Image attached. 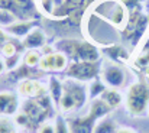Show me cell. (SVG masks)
<instances>
[{"instance_id":"obj_1","label":"cell","mask_w":149,"mask_h":133,"mask_svg":"<svg viewBox=\"0 0 149 133\" xmlns=\"http://www.w3.org/2000/svg\"><path fill=\"white\" fill-rule=\"evenodd\" d=\"M62 87H64V93H62L61 100L58 103V109L62 113L78 111L90 100L88 98V88L84 83H80V81H75V80L67 77L62 81Z\"/></svg>"},{"instance_id":"obj_2","label":"cell","mask_w":149,"mask_h":133,"mask_svg":"<svg viewBox=\"0 0 149 133\" xmlns=\"http://www.w3.org/2000/svg\"><path fill=\"white\" fill-rule=\"evenodd\" d=\"M91 13L114 26L117 31L125 29L129 22V12L120 0H99L93 6Z\"/></svg>"},{"instance_id":"obj_3","label":"cell","mask_w":149,"mask_h":133,"mask_svg":"<svg viewBox=\"0 0 149 133\" xmlns=\"http://www.w3.org/2000/svg\"><path fill=\"white\" fill-rule=\"evenodd\" d=\"M58 48L64 51L72 62L77 61H87V62H99L101 52L100 49L88 41H75V39H65L58 44Z\"/></svg>"},{"instance_id":"obj_4","label":"cell","mask_w":149,"mask_h":133,"mask_svg":"<svg viewBox=\"0 0 149 133\" xmlns=\"http://www.w3.org/2000/svg\"><path fill=\"white\" fill-rule=\"evenodd\" d=\"M125 106L129 114L143 116L149 110V86L143 81L130 84L125 94Z\"/></svg>"},{"instance_id":"obj_5","label":"cell","mask_w":149,"mask_h":133,"mask_svg":"<svg viewBox=\"0 0 149 133\" xmlns=\"http://www.w3.org/2000/svg\"><path fill=\"white\" fill-rule=\"evenodd\" d=\"M67 77L72 78L80 83H90L96 80L101 72V67L99 62H87V61H77L68 65Z\"/></svg>"},{"instance_id":"obj_6","label":"cell","mask_w":149,"mask_h":133,"mask_svg":"<svg viewBox=\"0 0 149 133\" xmlns=\"http://www.w3.org/2000/svg\"><path fill=\"white\" fill-rule=\"evenodd\" d=\"M101 81L107 86V88H122L125 87L126 84V71L120 67V65H116L113 62L110 64H106L103 68H101Z\"/></svg>"},{"instance_id":"obj_7","label":"cell","mask_w":149,"mask_h":133,"mask_svg":"<svg viewBox=\"0 0 149 133\" xmlns=\"http://www.w3.org/2000/svg\"><path fill=\"white\" fill-rule=\"evenodd\" d=\"M19 98L12 91H0V116L12 117L19 110Z\"/></svg>"},{"instance_id":"obj_8","label":"cell","mask_w":149,"mask_h":133,"mask_svg":"<svg viewBox=\"0 0 149 133\" xmlns=\"http://www.w3.org/2000/svg\"><path fill=\"white\" fill-rule=\"evenodd\" d=\"M17 93L20 97H25V98H35V97H39V95H44L48 93V88H45V86H42L39 81L36 80H31V78H26L23 81L19 83V87H17Z\"/></svg>"},{"instance_id":"obj_9","label":"cell","mask_w":149,"mask_h":133,"mask_svg":"<svg viewBox=\"0 0 149 133\" xmlns=\"http://www.w3.org/2000/svg\"><path fill=\"white\" fill-rule=\"evenodd\" d=\"M22 111L26 113L32 122H36V123H41V125L49 113L39 104V101L36 98H26L22 104Z\"/></svg>"},{"instance_id":"obj_10","label":"cell","mask_w":149,"mask_h":133,"mask_svg":"<svg viewBox=\"0 0 149 133\" xmlns=\"http://www.w3.org/2000/svg\"><path fill=\"white\" fill-rule=\"evenodd\" d=\"M97 120H94L88 113L80 117H74L68 122L71 133H93Z\"/></svg>"},{"instance_id":"obj_11","label":"cell","mask_w":149,"mask_h":133,"mask_svg":"<svg viewBox=\"0 0 149 133\" xmlns=\"http://www.w3.org/2000/svg\"><path fill=\"white\" fill-rule=\"evenodd\" d=\"M47 45V36L44 33V31L41 28H35L32 29L25 38H23V42L22 46L26 48L28 51L32 49V51H36V49H42L44 46Z\"/></svg>"},{"instance_id":"obj_12","label":"cell","mask_w":149,"mask_h":133,"mask_svg":"<svg viewBox=\"0 0 149 133\" xmlns=\"http://www.w3.org/2000/svg\"><path fill=\"white\" fill-rule=\"evenodd\" d=\"M35 26V22L33 20H22V22H16L13 25H10L9 28H6V32L15 38H25Z\"/></svg>"},{"instance_id":"obj_13","label":"cell","mask_w":149,"mask_h":133,"mask_svg":"<svg viewBox=\"0 0 149 133\" xmlns=\"http://www.w3.org/2000/svg\"><path fill=\"white\" fill-rule=\"evenodd\" d=\"M111 111V109L101 100V98H96V100H91L90 106H88V114L94 119V120H101L104 117L109 116V113Z\"/></svg>"},{"instance_id":"obj_14","label":"cell","mask_w":149,"mask_h":133,"mask_svg":"<svg viewBox=\"0 0 149 133\" xmlns=\"http://www.w3.org/2000/svg\"><path fill=\"white\" fill-rule=\"evenodd\" d=\"M106 55L113 61V62H117V64H125L129 61V52L126 51V48L120 46V45H110L104 49Z\"/></svg>"},{"instance_id":"obj_15","label":"cell","mask_w":149,"mask_h":133,"mask_svg":"<svg viewBox=\"0 0 149 133\" xmlns=\"http://www.w3.org/2000/svg\"><path fill=\"white\" fill-rule=\"evenodd\" d=\"M100 98H101L111 110H113V109H117V107L125 101V97L122 95V93L117 88H107L103 93V95H101Z\"/></svg>"},{"instance_id":"obj_16","label":"cell","mask_w":149,"mask_h":133,"mask_svg":"<svg viewBox=\"0 0 149 133\" xmlns=\"http://www.w3.org/2000/svg\"><path fill=\"white\" fill-rule=\"evenodd\" d=\"M48 93H49L51 100L58 106V103H59V100H61V95H62V93H64V87H62V83H61L56 77H51L49 78Z\"/></svg>"},{"instance_id":"obj_17","label":"cell","mask_w":149,"mask_h":133,"mask_svg":"<svg viewBox=\"0 0 149 133\" xmlns=\"http://www.w3.org/2000/svg\"><path fill=\"white\" fill-rule=\"evenodd\" d=\"M117 129L119 127H117L116 120H113L110 117H104V119H101L96 123L93 133H116Z\"/></svg>"},{"instance_id":"obj_18","label":"cell","mask_w":149,"mask_h":133,"mask_svg":"<svg viewBox=\"0 0 149 133\" xmlns=\"http://www.w3.org/2000/svg\"><path fill=\"white\" fill-rule=\"evenodd\" d=\"M87 88H88V98L90 100H96V98H100L103 95V93L107 90V86L101 80L96 78V80L90 81V84L87 86Z\"/></svg>"},{"instance_id":"obj_19","label":"cell","mask_w":149,"mask_h":133,"mask_svg":"<svg viewBox=\"0 0 149 133\" xmlns=\"http://www.w3.org/2000/svg\"><path fill=\"white\" fill-rule=\"evenodd\" d=\"M41 54L38 52V51H32V49H29V51H26V54L23 55V64L26 65V67H29V68H36V67H39V62H41Z\"/></svg>"},{"instance_id":"obj_20","label":"cell","mask_w":149,"mask_h":133,"mask_svg":"<svg viewBox=\"0 0 149 133\" xmlns=\"http://www.w3.org/2000/svg\"><path fill=\"white\" fill-rule=\"evenodd\" d=\"M39 70L44 71V72H51V71H55V52L52 54H47L41 58V62H39Z\"/></svg>"},{"instance_id":"obj_21","label":"cell","mask_w":149,"mask_h":133,"mask_svg":"<svg viewBox=\"0 0 149 133\" xmlns=\"http://www.w3.org/2000/svg\"><path fill=\"white\" fill-rule=\"evenodd\" d=\"M0 133H17L16 123L6 116H0Z\"/></svg>"},{"instance_id":"obj_22","label":"cell","mask_w":149,"mask_h":133,"mask_svg":"<svg viewBox=\"0 0 149 133\" xmlns=\"http://www.w3.org/2000/svg\"><path fill=\"white\" fill-rule=\"evenodd\" d=\"M16 22H17V17L15 13H12L10 10H6V9H0V26L9 28L10 25H13Z\"/></svg>"},{"instance_id":"obj_23","label":"cell","mask_w":149,"mask_h":133,"mask_svg":"<svg viewBox=\"0 0 149 133\" xmlns=\"http://www.w3.org/2000/svg\"><path fill=\"white\" fill-rule=\"evenodd\" d=\"M135 64H136L138 67H141V68H146V67H149V41L145 44L143 49L139 52V55L136 56Z\"/></svg>"},{"instance_id":"obj_24","label":"cell","mask_w":149,"mask_h":133,"mask_svg":"<svg viewBox=\"0 0 149 133\" xmlns=\"http://www.w3.org/2000/svg\"><path fill=\"white\" fill-rule=\"evenodd\" d=\"M54 126H55V133H71L68 120H65L62 116H56L55 117Z\"/></svg>"},{"instance_id":"obj_25","label":"cell","mask_w":149,"mask_h":133,"mask_svg":"<svg viewBox=\"0 0 149 133\" xmlns=\"http://www.w3.org/2000/svg\"><path fill=\"white\" fill-rule=\"evenodd\" d=\"M1 51V55L7 59V58H12V56H15V55H17V48H16V45L15 42H12V41H9L7 44L3 45V48L0 49Z\"/></svg>"},{"instance_id":"obj_26","label":"cell","mask_w":149,"mask_h":133,"mask_svg":"<svg viewBox=\"0 0 149 133\" xmlns=\"http://www.w3.org/2000/svg\"><path fill=\"white\" fill-rule=\"evenodd\" d=\"M13 122L16 123L17 127H26V126H29V123H31L32 120L29 119V116H28L26 113H23V111H17V113L15 114Z\"/></svg>"},{"instance_id":"obj_27","label":"cell","mask_w":149,"mask_h":133,"mask_svg":"<svg viewBox=\"0 0 149 133\" xmlns=\"http://www.w3.org/2000/svg\"><path fill=\"white\" fill-rule=\"evenodd\" d=\"M38 133H55V126H54V123H51V122H44V123L39 126Z\"/></svg>"},{"instance_id":"obj_28","label":"cell","mask_w":149,"mask_h":133,"mask_svg":"<svg viewBox=\"0 0 149 133\" xmlns=\"http://www.w3.org/2000/svg\"><path fill=\"white\" fill-rule=\"evenodd\" d=\"M7 42H9V33L0 28V49L3 48V45L7 44Z\"/></svg>"},{"instance_id":"obj_29","label":"cell","mask_w":149,"mask_h":133,"mask_svg":"<svg viewBox=\"0 0 149 133\" xmlns=\"http://www.w3.org/2000/svg\"><path fill=\"white\" fill-rule=\"evenodd\" d=\"M116 133H138L136 130H133V129H130V127H119Z\"/></svg>"},{"instance_id":"obj_30","label":"cell","mask_w":149,"mask_h":133,"mask_svg":"<svg viewBox=\"0 0 149 133\" xmlns=\"http://www.w3.org/2000/svg\"><path fill=\"white\" fill-rule=\"evenodd\" d=\"M6 70H7V67H6V61H4L3 58H0V75H1Z\"/></svg>"}]
</instances>
